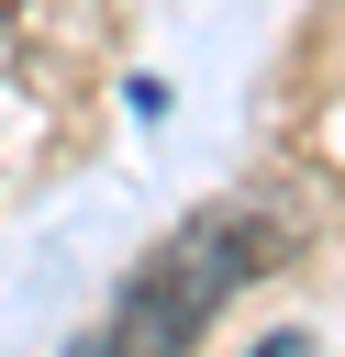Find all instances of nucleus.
<instances>
[{
    "instance_id": "obj_2",
    "label": "nucleus",
    "mask_w": 345,
    "mask_h": 357,
    "mask_svg": "<svg viewBox=\"0 0 345 357\" xmlns=\"http://www.w3.org/2000/svg\"><path fill=\"white\" fill-rule=\"evenodd\" d=\"M0 11H22V0H0Z\"/></svg>"
},
{
    "instance_id": "obj_1",
    "label": "nucleus",
    "mask_w": 345,
    "mask_h": 357,
    "mask_svg": "<svg viewBox=\"0 0 345 357\" xmlns=\"http://www.w3.org/2000/svg\"><path fill=\"white\" fill-rule=\"evenodd\" d=\"M267 268H278V223H267V212H245V201L189 212V223L122 279L111 324H100L78 357H189V346L211 335V312H223L245 279H267Z\"/></svg>"
}]
</instances>
